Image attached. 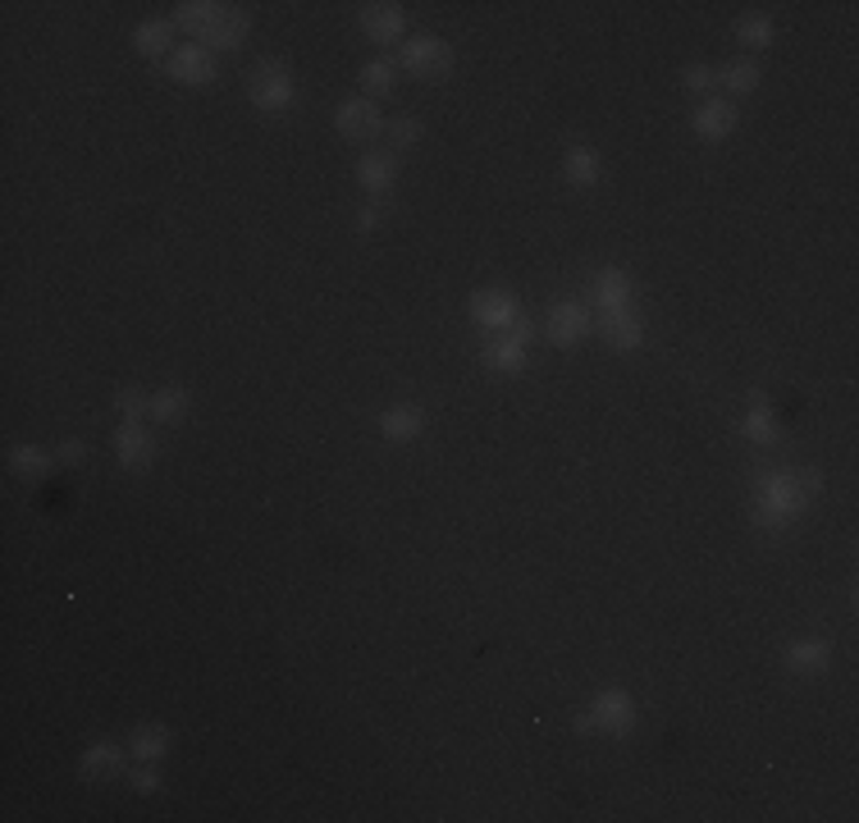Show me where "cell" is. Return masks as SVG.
<instances>
[{"label": "cell", "instance_id": "6da1fadb", "mask_svg": "<svg viewBox=\"0 0 859 823\" xmlns=\"http://www.w3.org/2000/svg\"><path fill=\"white\" fill-rule=\"evenodd\" d=\"M174 28H183L206 51H238L252 33V14L225 0H183L174 6Z\"/></svg>", "mask_w": 859, "mask_h": 823}, {"label": "cell", "instance_id": "7a4b0ae2", "mask_svg": "<svg viewBox=\"0 0 859 823\" xmlns=\"http://www.w3.org/2000/svg\"><path fill=\"white\" fill-rule=\"evenodd\" d=\"M805 503H809V490L795 467H773L754 480V522L763 531H782L786 522H795L805 512Z\"/></svg>", "mask_w": 859, "mask_h": 823}, {"label": "cell", "instance_id": "3957f363", "mask_svg": "<svg viewBox=\"0 0 859 823\" xmlns=\"http://www.w3.org/2000/svg\"><path fill=\"white\" fill-rule=\"evenodd\" d=\"M531 339H535V321H531V316H521L512 329L494 334V339H485L480 361H485L494 376H521V371H526Z\"/></svg>", "mask_w": 859, "mask_h": 823}, {"label": "cell", "instance_id": "277c9868", "mask_svg": "<svg viewBox=\"0 0 859 823\" xmlns=\"http://www.w3.org/2000/svg\"><path fill=\"white\" fill-rule=\"evenodd\" d=\"M293 97H297V87H293L289 65H280V59H261V65L252 69V78H248V101H252V110L280 115V110L293 106Z\"/></svg>", "mask_w": 859, "mask_h": 823}, {"label": "cell", "instance_id": "5b68a950", "mask_svg": "<svg viewBox=\"0 0 859 823\" xmlns=\"http://www.w3.org/2000/svg\"><path fill=\"white\" fill-rule=\"evenodd\" d=\"M398 69L412 74V78H444L453 69V46L444 37H407L403 46H398Z\"/></svg>", "mask_w": 859, "mask_h": 823}, {"label": "cell", "instance_id": "8992f818", "mask_svg": "<svg viewBox=\"0 0 859 823\" xmlns=\"http://www.w3.org/2000/svg\"><path fill=\"white\" fill-rule=\"evenodd\" d=\"M590 718H595V732H604V737H631L640 710H635L631 691H622V686H604V691L590 700Z\"/></svg>", "mask_w": 859, "mask_h": 823}, {"label": "cell", "instance_id": "52a82bcc", "mask_svg": "<svg viewBox=\"0 0 859 823\" xmlns=\"http://www.w3.org/2000/svg\"><path fill=\"white\" fill-rule=\"evenodd\" d=\"M467 312H471V321H476L480 329L503 334V329H512V325L521 321V302H517L512 289H476V293L467 297Z\"/></svg>", "mask_w": 859, "mask_h": 823}, {"label": "cell", "instance_id": "ba28073f", "mask_svg": "<svg viewBox=\"0 0 859 823\" xmlns=\"http://www.w3.org/2000/svg\"><path fill=\"white\" fill-rule=\"evenodd\" d=\"M357 28H361V37L376 42V46H403L407 42V14H403V6H389V0L361 6Z\"/></svg>", "mask_w": 859, "mask_h": 823}, {"label": "cell", "instance_id": "9c48e42d", "mask_svg": "<svg viewBox=\"0 0 859 823\" xmlns=\"http://www.w3.org/2000/svg\"><path fill=\"white\" fill-rule=\"evenodd\" d=\"M586 334H590V312L580 307V302L558 297L554 307H548V316H544V339L554 344V348H576Z\"/></svg>", "mask_w": 859, "mask_h": 823}, {"label": "cell", "instance_id": "30bf717a", "mask_svg": "<svg viewBox=\"0 0 859 823\" xmlns=\"http://www.w3.org/2000/svg\"><path fill=\"white\" fill-rule=\"evenodd\" d=\"M334 129H339V138L348 142H371L384 133V115L376 110V101H366V97H348L334 106Z\"/></svg>", "mask_w": 859, "mask_h": 823}, {"label": "cell", "instance_id": "8fae6325", "mask_svg": "<svg viewBox=\"0 0 859 823\" xmlns=\"http://www.w3.org/2000/svg\"><path fill=\"white\" fill-rule=\"evenodd\" d=\"M165 69L183 87H206V83H215V74H220V65H215V51H206L197 42L193 46H174V55L165 59Z\"/></svg>", "mask_w": 859, "mask_h": 823}, {"label": "cell", "instance_id": "7c38bea8", "mask_svg": "<svg viewBox=\"0 0 859 823\" xmlns=\"http://www.w3.org/2000/svg\"><path fill=\"white\" fill-rule=\"evenodd\" d=\"M115 463L124 472H146L151 463H156V440H151V431L142 421H124L115 431Z\"/></svg>", "mask_w": 859, "mask_h": 823}, {"label": "cell", "instance_id": "4fadbf2b", "mask_svg": "<svg viewBox=\"0 0 859 823\" xmlns=\"http://www.w3.org/2000/svg\"><path fill=\"white\" fill-rule=\"evenodd\" d=\"M736 101H727V97H709V101H699L695 106V115H691V129H695V138H704V142H722V138H731L736 133Z\"/></svg>", "mask_w": 859, "mask_h": 823}, {"label": "cell", "instance_id": "5bb4252c", "mask_svg": "<svg viewBox=\"0 0 859 823\" xmlns=\"http://www.w3.org/2000/svg\"><path fill=\"white\" fill-rule=\"evenodd\" d=\"M631 293H635L631 274H627L622 266H608V270L595 274V293H590V302H595L604 316H612V312H627V307H631Z\"/></svg>", "mask_w": 859, "mask_h": 823}, {"label": "cell", "instance_id": "9a60e30c", "mask_svg": "<svg viewBox=\"0 0 859 823\" xmlns=\"http://www.w3.org/2000/svg\"><path fill=\"white\" fill-rule=\"evenodd\" d=\"M78 773L87 782H115V778H124V750H119L115 741H91L78 755Z\"/></svg>", "mask_w": 859, "mask_h": 823}, {"label": "cell", "instance_id": "2e32d148", "mask_svg": "<svg viewBox=\"0 0 859 823\" xmlns=\"http://www.w3.org/2000/svg\"><path fill=\"white\" fill-rule=\"evenodd\" d=\"M357 183L366 197H384L393 183H398V156L393 151H366L357 161Z\"/></svg>", "mask_w": 859, "mask_h": 823}, {"label": "cell", "instance_id": "e0dca14e", "mask_svg": "<svg viewBox=\"0 0 859 823\" xmlns=\"http://www.w3.org/2000/svg\"><path fill=\"white\" fill-rule=\"evenodd\" d=\"M380 435L389 444H412V440H421L425 435V408H416V403H393V408H384L380 412Z\"/></svg>", "mask_w": 859, "mask_h": 823}, {"label": "cell", "instance_id": "ac0fdd59", "mask_svg": "<svg viewBox=\"0 0 859 823\" xmlns=\"http://www.w3.org/2000/svg\"><path fill=\"white\" fill-rule=\"evenodd\" d=\"M599 325H604V344H608L612 353H635V348L644 344V321H640L635 307L612 312V316H604Z\"/></svg>", "mask_w": 859, "mask_h": 823}, {"label": "cell", "instance_id": "d6986e66", "mask_svg": "<svg viewBox=\"0 0 859 823\" xmlns=\"http://www.w3.org/2000/svg\"><path fill=\"white\" fill-rule=\"evenodd\" d=\"M827 663H833V640H827V636H801L786 650V668H791V673L814 678V673H823Z\"/></svg>", "mask_w": 859, "mask_h": 823}, {"label": "cell", "instance_id": "ffe728a7", "mask_svg": "<svg viewBox=\"0 0 859 823\" xmlns=\"http://www.w3.org/2000/svg\"><path fill=\"white\" fill-rule=\"evenodd\" d=\"M129 750H133V759H142V765H156V759H165L174 750V732L165 723H138L129 732Z\"/></svg>", "mask_w": 859, "mask_h": 823}, {"label": "cell", "instance_id": "44dd1931", "mask_svg": "<svg viewBox=\"0 0 859 823\" xmlns=\"http://www.w3.org/2000/svg\"><path fill=\"white\" fill-rule=\"evenodd\" d=\"M714 83H722L727 101H731V97H750V91L763 83V69H759V59L741 55V59H727L722 69H714Z\"/></svg>", "mask_w": 859, "mask_h": 823}, {"label": "cell", "instance_id": "7402d4cb", "mask_svg": "<svg viewBox=\"0 0 859 823\" xmlns=\"http://www.w3.org/2000/svg\"><path fill=\"white\" fill-rule=\"evenodd\" d=\"M133 46L146 59H170L174 55V19H142L133 28Z\"/></svg>", "mask_w": 859, "mask_h": 823}, {"label": "cell", "instance_id": "603a6c76", "mask_svg": "<svg viewBox=\"0 0 859 823\" xmlns=\"http://www.w3.org/2000/svg\"><path fill=\"white\" fill-rule=\"evenodd\" d=\"M10 472L19 476V480H46L51 472H55V463L59 457L55 453H46V448H37V444H10Z\"/></svg>", "mask_w": 859, "mask_h": 823}, {"label": "cell", "instance_id": "cb8c5ba5", "mask_svg": "<svg viewBox=\"0 0 859 823\" xmlns=\"http://www.w3.org/2000/svg\"><path fill=\"white\" fill-rule=\"evenodd\" d=\"M604 174V161H599V151L595 147H567V156H563V178L572 183V188H595Z\"/></svg>", "mask_w": 859, "mask_h": 823}, {"label": "cell", "instance_id": "d4e9b609", "mask_svg": "<svg viewBox=\"0 0 859 823\" xmlns=\"http://www.w3.org/2000/svg\"><path fill=\"white\" fill-rule=\"evenodd\" d=\"M741 435L750 444H759V448H773L782 440V421H778V412L769 403H750V412L741 416Z\"/></svg>", "mask_w": 859, "mask_h": 823}, {"label": "cell", "instance_id": "484cf974", "mask_svg": "<svg viewBox=\"0 0 859 823\" xmlns=\"http://www.w3.org/2000/svg\"><path fill=\"white\" fill-rule=\"evenodd\" d=\"M188 408H193V393L183 385H165V389L151 393V421L156 425H178L183 416H188Z\"/></svg>", "mask_w": 859, "mask_h": 823}, {"label": "cell", "instance_id": "4316f807", "mask_svg": "<svg viewBox=\"0 0 859 823\" xmlns=\"http://www.w3.org/2000/svg\"><path fill=\"white\" fill-rule=\"evenodd\" d=\"M393 83H398V65H393V59H366V65H361V97L366 101L389 97Z\"/></svg>", "mask_w": 859, "mask_h": 823}, {"label": "cell", "instance_id": "83f0119b", "mask_svg": "<svg viewBox=\"0 0 859 823\" xmlns=\"http://www.w3.org/2000/svg\"><path fill=\"white\" fill-rule=\"evenodd\" d=\"M778 37V28L769 14H746V19H736V42H741L746 51H763V46H773Z\"/></svg>", "mask_w": 859, "mask_h": 823}, {"label": "cell", "instance_id": "f1b7e54d", "mask_svg": "<svg viewBox=\"0 0 859 823\" xmlns=\"http://www.w3.org/2000/svg\"><path fill=\"white\" fill-rule=\"evenodd\" d=\"M421 119L416 115H398V119H384V138L393 142V156L398 151H407V147H416L421 142Z\"/></svg>", "mask_w": 859, "mask_h": 823}, {"label": "cell", "instance_id": "f546056e", "mask_svg": "<svg viewBox=\"0 0 859 823\" xmlns=\"http://www.w3.org/2000/svg\"><path fill=\"white\" fill-rule=\"evenodd\" d=\"M115 412L124 416V421H142V416H151V393H142L138 385H124L115 393Z\"/></svg>", "mask_w": 859, "mask_h": 823}, {"label": "cell", "instance_id": "4dcf8cb0", "mask_svg": "<svg viewBox=\"0 0 859 823\" xmlns=\"http://www.w3.org/2000/svg\"><path fill=\"white\" fill-rule=\"evenodd\" d=\"M129 787L138 791V797H156V791L165 787V778H161L156 765H142V759H138V769L129 773Z\"/></svg>", "mask_w": 859, "mask_h": 823}, {"label": "cell", "instance_id": "1f68e13d", "mask_svg": "<svg viewBox=\"0 0 859 823\" xmlns=\"http://www.w3.org/2000/svg\"><path fill=\"white\" fill-rule=\"evenodd\" d=\"M682 87L686 91H709L714 87V69L709 65H686L682 69Z\"/></svg>", "mask_w": 859, "mask_h": 823}, {"label": "cell", "instance_id": "d6a6232c", "mask_svg": "<svg viewBox=\"0 0 859 823\" xmlns=\"http://www.w3.org/2000/svg\"><path fill=\"white\" fill-rule=\"evenodd\" d=\"M380 220H384V206H380V197H371V202L357 210V234H376Z\"/></svg>", "mask_w": 859, "mask_h": 823}, {"label": "cell", "instance_id": "836d02e7", "mask_svg": "<svg viewBox=\"0 0 859 823\" xmlns=\"http://www.w3.org/2000/svg\"><path fill=\"white\" fill-rule=\"evenodd\" d=\"M55 457H59L65 467H83V463H87V444H83V440H65V444L55 448Z\"/></svg>", "mask_w": 859, "mask_h": 823}, {"label": "cell", "instance_id": "e575fe53", "mask_svg": "<svg viewBox=\"0 0 859 823\" xmlns=\"http://www.w3.org/2000/svg\"><path fill=\"white\" fill-rule=\"evenodd\" d=\"M801 480H805L809 499H818V495H823V472H818V467H805V472H801Z\"/></svg>", "mask_w": 859, "mask_h": 823}, {"label": "cell", "instance_id": "d590c367", "mask_svg": "<svg viewBox=\"0 0 859 823\" xmlns=\"http://www.w3.org/2000/svg\"><path fill=\"white\" fill-rule=\"evenodd\" d=\"M572 727L580 732V737H590V732H595V718H590V714H576V718H572Z\"/></svg>", "mask_w": 859, "mask_h": 823}]
</instances>
